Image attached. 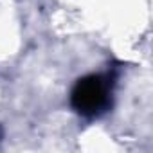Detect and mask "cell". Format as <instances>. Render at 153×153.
<instances>
[{
	"instance_id": "6da1fadb",
	"label": "cell",
	"mask_w": 153,
	"mask_h": 153,
	"mask_svg": "<svg viewBox=\"0 0 153 153\" xmlns=\"http://www.w3.org/2000/svg\"><path fill=\"white\" fill-rule=\"evenodd\" d=\"M72 106L83 115H96L108 105V85L101 76H85L78 79L70 94Z\"/></svg>"
}]
</instances>
